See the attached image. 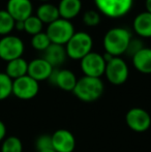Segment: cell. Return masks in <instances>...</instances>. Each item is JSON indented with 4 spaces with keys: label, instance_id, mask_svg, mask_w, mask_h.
<instances>
[{
    "label": "cell",
    "instance_id": "cell-25",
    "mask_svg": "<svg viewBox=\"0 0 151 152\" xmlns=\"http://www.w3.org/2000/svg\"><path fill=\"white\" fill-rule=\"evenodd\" d=\"M51 44L52 42H51L50 38L48 37L46 32L37 33L35 35H33L32 38H31V46H32V48L36 51H40V52H44Z\"/></svg>",
    "mask_w": 151,
    "mask_h": 152
},
{
    "label": "cell",
    "instance_id": "cell-32",
    "mask_svg": "<svg viewBox=\"0 0 151 152\" xmlns=\"http://www.w3.org/2000/svg\"><path fill=\"white\" fill-rule=\"evenodd\" d=\"M103 57H104V59H105L106 62H109L110 60H112V59L114 58V57L112 56V55H110L109 53H106V52H105V54L103 55Z\"/></svg>",
    "mask_w": 151,
    "mask_h": 152
},
{
    "label": "cell",
    "instance_id": "cell-11",
    "mask_svg": "<svg viewBox=\"0 0 151 152\" xmlns=\"http://www.w3.org/2000/svg\"><path fill=\"white\" fill-rule=\"evenodd\" d=\"M48 81L51 85L58 87L61 90L73 92L76 87L77 82H78V78L71 69L54 68L51 76L49 77Z\"/></svg>",
    "mask_w": 151,
    "mask_h": 152
},
{
    "label": "cell",
    "instance_id": "cell-27",
    "mask_svg": "<svg viewBox=\"0 0 151 152\" xmlns=\"http://www.w3.org/2000/svg\"><path fill=\"white\" fill-rule=\"evenodd\" d=\"M35 148L38 152L53 148L52 146V136L51 134H40L35 141Z\"/></svg>",
    "mask_w": 151,
    "mask_h": 152
},
{
    "label": "cell",
    "instance_id": "cell-16",
    "mask_svg": "<svg viewBox=\"0 0 151 152\" xmlns=\"http://www.w3.org/2000/svg\"><path fill=\"white\" fill-rule=\"evenodd\" d=\"M66 57L67 55L64 46L51 44L49 46V48L44 52V57L42 58L48 61L54 68H57L61 64L64 63Z\"/></svg>",
    "mask_w": 151,
    "mask_h": 152
},
{
    "label": "cell",
    "instance_id": "cell-33",
    "mask_svg": "<svg viewBox=\"0 0 151 152\" xmlns=\"http://www.w3.org/2000/svg\"><path fill=\"white\" fill-rule=\"evenodd\" d=\"M40 152H56L53 148H50V149H47V150H44V151H40Z\"/></svg>",
    "mask_w": 151,
    "mask_h": 152
},
{
    "label": "cell",
    "instance_id": "cell-4",
    "mask_svg": "<svg viewBox=\"0 0 151 152\" xmlns=\"http://www.w3.org/2000/svg\"><path fill=\"white\" fill-rule=\"evenodd\" d=\"M101 15L110 19H120L131 10L133 0H93Z\"/></svg>",
    "mask_w": 151,
    "mask_h": 152
},
{
    "label": "cell",
    "instance_id": "cell-23",
    "mask_svg": "<svg viewBox=\"0 0 151 152\" xmlns=\"http://www.w3.org/2000/svg\"><path fill=\"white\" fill-rule=\"evenodd\" d=\"M42 28H44V23L36 16L32 15L24 21V31L32 36L42 32Z\"/></svg>",
    "mask_w": 151,
    "mask_h": 152
},
{
    "label": "cell",
    "instance_id": "cell-24",
    "mask_svg": "<svg viewBox=\"0 0 151 152\" xmlns=\"http://www.w3.org/2000/svg\"><path fill=\"white\" fill-rule=\"evenodd\" d=\"M12 94V80L5 72H0V100L6 99Z\"/></svg>",
    "mask_w": 151,
    "mask_h": 152
},
{
    "label": "cell",
    "instance_id": "cell-5",
    "mask_svg": "<svg viewBox=\"0 0 151 152\" xmlns=\"http://www.w3.org/2000/svg\"><path fill=\"white\" fill-rule=\"evenodd\" d=\"M75 26L73 23L61 18L49 24L46 30V33L50 38L51 42L55 45H60V46H65L71 38V36L75 34Z\"/></svg>",
    "mask_w": 151,
    "mask_h": 152
},
{
    "label": "cell",
    "instance_id": "cell-6",
    "mask_svg": "<svg viewBox=\"0 0 151 152\" xmlns=\"http://www.w3.org/2000/svg\"><path fill=\"white\" fill-rule=\"evenodd\" d=\"M108 82L112 85L119 86L124 84L129 76V68L124 59L121 57H114L112 60L107 62L105 75Z\"/></svg>",
    "mask_w": 151,
    "mask_h": 152
},
{
    "label": "cell",
    "instance_id": "cell-7",
    "mask_svg": "<svg viewBox=\"0 0 151 152\" xmlns=\"http://www.w3.org/2000/svg\"><path fill=\"white\" fill-rule=\"evenodd\" d=\"M25 50L23 40L16 35H5L0 39V59L8 62L22 57Z\"/></svg>",
    "mask_w": 151,
    "mask_h": 152
},
{
    "label": "cell",
    "instance_id": "cell-19",
    "mask_svg": "<svg viewBox=\"0 0 151 152\" xmlns=\"http://www.w3.org/2000/svg\"><path fill=\"white\" fill-rule=\"evenodd\" d=\"M5 72L12 81L24 77L28 72V62L23 57L8 61L5 66Z\"/></svg>",
    "mask_w": 151,
    "mask_h": 152
},
{
    "label": "cell",
    "instance_id": "cell-22",
    "mask_svg": "<svg viewBox=\"0 0 151 152\" xmlns=\"http://www.w3.org/2000/svg\"><path fill=\"white\" fill-rule=\"evenodd\" d=\"M1 152H23V143L18 137H6L1 143Z\"/></svg>",
    "mask_w": 151,
    "mask_h": 152
},
{
    "label": "cell",
    "instance_id": "cell-14",
    "mask_svg": "<svg viewBox=\"0 0 151 152\" xmlns=\"http://www.w3.org/2000/svg\"><path fill=\"white\" fill-rule=\"evenodd\" d=\"M53 69H54V67L48 61L44 60L42 57V58H35L28 62L27 75L39 83L40 81H48Z\"/></svg>",
    "mask_w": 151,
    "mask_h": 152
},
{
    "label": "cell",
    "instance_id": "cell-34",
    "mask_svg": "<svg viewBox=\"0 0 151 152\" xmlns=\"http://www.w3.org/2000/svg\"><path fill=\"white\" fill-rule=\"evenodd\" d=\"M39 1H42V2H44V3H47V2L51 1V0H39Z\"/></svg>",
    "mask_w": 151,
    "mask_h": 152
},
{
    "label": "cell",
    "instance_id": "cell-17",
    "mask_svg": "<svg viewBox=\"0 0 151 152\" xmlns=\"http://www.w3.org/2000/svg\"><path fill=\"white\" fill-rule=\"evenodd\" d=\"M131 62L136 69L144 75L151 74V48L144 47L141 51L131 57Z\"/></svg>",
    "mask_w": 151,
    "mask_h": 152
},
{
    "label": "cell",
    "instance_id": "cell-18",
    "mask_svg": "<svg viewBox=\"0 0 151 152\" xmlns=\"http://www.w3.org/2000/svg\"><path fill=\"white\" fill-rule=\"evenodd\" d=\"M58 12L61 19L73 20L81 12L82 1L81 0H60L58 4Z\"/></svg>",
    "mask_w": 151,
    "mask_h": 152
},
{
    "label": "cell",
    "instance_id": "cell-10",
    "mask_svg": "<svg viewBox=\"0 0 151 152\" xmlns=\"http://www.w3.org/2000/svg\"><path fill=\"white\" fill-rule=\"evenodd\" d=\"M125 122L131 130L136 132H144L151 126L150 114L143 108H131L125 115Z\"/></svg>",
    "mask_w": 151,
    "mask_h": 152
},
{
    "label": "cell",
    "instance_id": "cell-9",
    "mask_svg": "<svg viewBox=\"0 0 151 152\" xmlns=\"http://www.w3.org/2000/svg\"><path fill=\"white\" fill-rule=\"evenodd\" d=\"M39 91V84L37 81L28 75L12 81V95L22 100H29L34 98Z\"/></svg>",
    "mask_w": 151,
    "mask_h": 152
},
{
    "label": "cell",
    "instance_id": "cell-13",
    "mask_svg": "<svg viewBox=\"0 0 151 152\" xmlns=\"http://www.w3.org/2000/svg\"><path fill=\"white\" fill-rule=\"evenodd\" d=\"M6 12L15 21H25L32 16L33 5L30 0H8L6 3Z\"/></svg>",
    "mask_w": 151,
    "mask_h": 152
},
{
    "label": "cell",
    "instance_id": "cell-12",
    "mask_svg": "<svg viewBox=\"0 0 151 152\" xmlns=\"http://www.w3.org/2000/svg\"><path fill=\"white\" fill-rule=\"evenodd\" d=\"M52 136V146L56 152H74L76 148V138L69 129H57Z\"/></svg>",
    "mask_w": 151,
    "mask_h": 152
},
{
    "label": "cell",
    "instance_id": "cell-29",
    "mask_svg": "<svg viewBox=\"0 0 151 152\" xmlns=\"http://www.w3.org/2000/svg\"><path fill=\"white\" fill-rule=\"evenodd\" d=\"M6 132L7 130H6L5 124L3 123V121L0 120V143H2V141L6 138Z\"/></svg>",
    "mask_w": 151,
    "mask_h": 152
},
{
    "label": "cell",
    "instance_id": "cell-30",
    "mask_svg": "<svg viewBox=\"0 0 151 152\" xmlns=\"http://www.w3.org/2000/svg\"><path fill=\"white\" fill-rule=\"evenodd\" d=\"M15 29L19 31H24V21H17L15 24Z\"/></svg>",
    "mask_w": 151,
    "mask_h": 152
},
{
    "label": "cell",
    "instance_id": "cell-2",
    "mask_svg": "<svg viewBox=\"0 0 151 152\" xmlns=\"http://www.w3.org/2000/svg\"><path fill=\"white\" fill-rule=\"evenodd\" d=\"M105 91V84L101 78L82 77L78 82L73 93L78 99L84 102H93L101 97Z\"/></svg>",
    "mask_w": 151,
    "mask_h": 152
},
{
    "label": "cell",
    "instance_id": "cell-21",
    "mask_svg": "<svg viewBox=\"0 0 151 152\" xmlns=\"http://www.w3.org/2000/svg\"><path fill=\"white\" fill-rule=\"evenodd\" d=\"M16 21L6 12V10H0V35H9L15 29Z\"/></svg>",
    "mask_w": 151,
    "mask_h": 152
},
{
    "label": "cell",
    "instance_id": "cell-1",
    "mask_svg": "<svg viewBox=\"0 0 151 152\" xmlns=\"http://www.w3.org/2000/svg\"><path fill=\"white\" fill-rule=\"evenodd\" d=\"M133 35L131 31L123 27H114L106 32L103 39V46L106 53L113 57H120L125 54Z\"/></svg>",
    "mask_w": 151,
    "mask_h": 152
},
{
    "label": "cell",
    "instance_id": "cell-20",
    "mask_svg": "<svg viewBox=\"0 0 151 152\" xmlns=\"http://www.w3.org/2000/svg\"><path fill=\"white\" fill-rule=\"evenodd\" d=\"M35 16L42 21L44 24H51L57 19L60 18L58 12V7L52 3H42L40 4L36 10V15Z\"/></svg>",
    "mask_w": 151,
    "mask_h": 152
},
{
    "label": "cell",
    "instance_id": "cell-31",
    "mask_svg": "<svg viewBox=\"0 0 151 152\" xmlns=\"http://www.w3.org/2000/svg\"><path fill=\"white\" fill-rule=\"evenodd\" d=\"M145 8L146 12L151 14V0H145Z\"/></svg>",
    "mask_w": 151,
    "mask_h": 152
},
{
    "label": "cell",
    "instance_id": "cell-8",
    "mask_svg": "<svg viewBox=\"0 0 151 152\" xmlns=\"http://www.w3.org/2000/svg\"><path fill=\"white\" fill-rule=\"evenodd\" d=\"M106 65L103 55L97 52H90L80 60V67L84 76L91 78H101L105 75Z\"/></svg>",
    "mask_w": 151,
    "mask_h": 152
},
{
    "label": "cell",
    "instance_id": "cell-26",
    "mask_svg": "<svg viewBox=\"0 0 151 152\" xmlns=\"http://www.w3.org/2000/svg\"><path fill=\"white\" fill-rule=\"evenodd\" d=\"M83 23L88 27H95L101 23V17L97 10H86L83 15Z\"/></svg>",
    "mask_w": 151,
    "mask_h": 152
},
{
    "label": "cell",
    "instance_id": "cell-3",
    "mask_svg": "<svg viewBox=\"0 0 151 152\" xmlns=\"http://www.w3.org/2000/svg\"><path fill=\"white\" fill-rule=\"evenodd\" d=\"M64 47L67 57L73 60H81L87 54L92 52L93 38L87 32L78 31L75 32V34Z\"/></svg>",
    "mask_w": 151,
    "mask_h": 152
},
{
    "label": "cell",
    "instance_id": "cell-15",
    "mask_svg": "<svg viewBox=\"0 0 151 152\" xmlns=\"http://www.w3.org/2000/svg\"><path fill=\"white\" fill-rule=\"evenodd\" d=\"M133 28L137 35L142 38H151V14L142 12L135 17Z\"/></svg>",
    "mask_w": 151,
    "mask_h": 152
},
{
    "label": "cell",
    "instance_id": "cell-28",
    "mask_svg": "<svg viewBox=\"0 0 151 152\" xmlns=\"http://www.w3.org/2000/svg\"><path fill=\"white\" fill-rule=\"evenodd\" d=\"M144 48L143 42L141 39H138V38H131V42H129L128 47H127V50L125 54L128 55V56L133 57L135 54H137L139 51H141Z\"/></svg>",
    "mask_w": 151,
    "mask_h": 152
}]
</instances>
